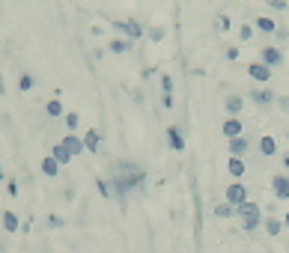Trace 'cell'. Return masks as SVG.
<instances>
[{"label": "cell", "instance_id": "6da1fadb", "mask_svg": "<svg viewBox=\"0 0 289 253\" xmlns=\"http://www.w3.org/2000/svg\"><path fill=\"white\" fill-rule=\"evenodd\" d=\"M236 214L241 218V227H244V232H254L257 227H260V221H263V214H260V206L257 203H244V206H239L236 208Z\"/></svg>", "mask_w": 289, "mask_h": 253}, {"label": "cell", "instance_id": "7a4b0ae2", "mask_svg": "<svg viewBox=\"0 0 289 253\" xmlns=\"http://www.w3.org/2000/svg\"><path fill=\"white\" fill-rule=\"evenodd\" d=\"M260 63H265L268 69H277V66H283V51L274 48V45H263L260 48Z\"/></svg>", "mask_w": 289, "mask_h": 253}, {"label": "cell", "instance_id": "3957f363", "mask_svg": "<svg viewBox=\"0 0 289 253\" xmlns=\"http://www.w3.org/2000/svg\"><path fill=\"white\" fill-rule=\"evenodd\" d=\"M227 203H230L233 208L244 206V203H247V188H244L241 182H233V185L227 188Z\"/></svg>", "mask_w": 289, "mask_h": 253}, {"label": "cell", "instance_id": "277c9868", "mask_svg": "<svg viewBox=\"0 0 289 253\" xmlns=\"http://www.w3.org/2000/svg\"><path fill=\"white\" fill-rule=\"evenodd\" d=\"M271 191H274L277 200H289V173L271 176Z\"/></svg>", "mask_w": 289, "mask_h": 253}, {"label": "cell", "instance_id": "5b68a950", "mask_svg": "<svg viewBox=\"0 0 289 253\" xmlns=\"http://www.w3.org/2000/svg\"><path fill=\"white\" fill-rule=\"evenodd\" d=\"M167 143H170V149L173 152H182L185 149V134L179 125H167Z\"/></svg>", "mask_w": 289, "mask_h": 253}, {"label": "cell", "instance_id": "8992f818", "mask_svg": "<svg viewBox=\"0 0 289 253\" xmlns=\"http://www.w3.org/2000/svg\"><path fill=\"white\" fill-rule=\"evenodd\" d=\"M114 27H117V30H122V33L128 36V39H140V36L146 33V30H143V24H137L134 18H128V21H117Z\"/></svg>", "mask_w": 289, "mask_h": 253}, {"label": "cell", "instance_id": "52a82bcc", "mask_svg": "<svg viewBox=\"0 0 289 253\" xmlns=\"http://www.w3.org/2000/svg\"><path fill=\"white\" fill-rule=\"evenodd\" d=\"M247 75H250V78H254V81H260V84H265V81L271 78V69H268L265 63H260V60H254V63H250V66H247Z\"/></svg>", "mask_w": 289, "mask_h": 253}, {"label": "cell", "instance_id": "ba28073f", "mask_svg": "<svg viewBox=\"0 0 289 253\" xmlns=\"http://www.w3.org/2000/svg\"><path fill=\"white\" fill-rule=\"evenodd\" d=\"M60 143H63V146L72 152V158H75V155H81V152H87V149H84V137H78V134H66Z\"/></svg>", "mask_w": 289, "mask_h": 253}, {"label": "cell", "instance_id": "9c48e42d", "mask_svg": "<svg viewBox=\"0 0 289 253\" xmlns=\"http://www.w3.org/2000/svg\"><path fill=\"white\" fill-rule=\"evenodd\" d=\"M98 146H101V134H98L96 128H90V131L84 134V149H87V152H98Z\"/></svg>", "mask_w": 289, "mask_h": 253}, {"label": "cell", "instance_id": "30bf717a", "mask_svg": "<svg viewBox=\"0 0 289 253\" xmlns=\"http://www.w3.org/2000/svg\"><path fill=\"white\" fill-rule=\"evenodd\" d=\"M224 107H227V114H230V116H236V119H239V114H241V107H244V98H241V95H227Z\"/></svg>", "mask_w": 289, "mask_h": 253}, {"label": "cell", "instance_id": "8fae6325", "mask_svg": "<svg viewBox=\"0 0 289 253\" xmlns=\"http://www.w3.org/2000/svg\"><path fill=\"white\" fill-rule=\"evenodd\" d=\"M51 158H54V161H57V164L63 167V164H69V161H72V152H69V149L63 146V143H54V149H51Z\"/></svg>", "mask_w": 289, "mask_h": 253}, {"label": "cell", "instance_id": "7c38bea8", "mask_svg": "<svg viewBox=\"0 0 289 253\" xmlns=\"http://www.w3.org/2000/svg\"><path fill=\"white\" fill-rule=\"evenodd\" d=\"M250 98H254V104H260V107H268L274 101V92L271 90H254V92H250Z\"/></svg>", "mask_w": 289, "mask_h": 253}, {"label": "cell", "instance_id": "4fadbf2b", "mask_svg": "<svg viewBox=\"0 0 289 253\" xmlns=\"http://www.w3.org/2000/svg\"><path fill=\"white\" fill-rule=\"evenodd\" d=\"M247 146H250V143H247L244 137H236V140H230V158H241V155L247 152Z\"/></svg>", "mask_w": 289, "mask_h": 253}, {"label": "cell", "instance_id": "5bb4252c", "mask_svg": "<svg viewBox=\"0 0 289 253\" xmlns=\"http://www.w3.org/2000/svg\"><path fill=\"white\" fill-rule=\"evenodd\" d=\"M161 92H164V107H173V78L161 75Z\"/></svg>", "mask_w": 289, "mask_h": 253}, {"label": "cell", "instance_id": "9a60e30c", "mask_svg": "<svg viewBox=\"0 0 289 253\" xmlns=\"http://www.w3.org/2000/svg\"><path fill=\"white\" fill-rule=\"evenodd\" d=\"M224 134H227L230 140H236V137H241V119H236V116H230V119L224 122Z\"/></svg>", "mask_w": 289, "mask_h": 253}, {"label": "cell", "instance_id": "2e32d148", "mask_svg": "<svg viewBox=\"0 0 289 253\" xmlns=\"http://www.w3.org/2000/svg\"><path fill=\"white\" fill-rule=\"evenodd\" d=\"M18 227H21V221H18V214L6 208V211H3V230H6V232L12 235V232H18Z\"/></svg>", "mask_w": 289, "mask_h": 253}, {"label": "cell", "instance_id": "e0dca14e", "mask_svg": "<svg viewBox=\"0 0 289 253\" xmlns=\"http://www.w3.org/2000/svg\"><path fill=\"white\" fill-rule=\"evenodd\" d=\"M227 170H230V176L239 182V179L244 176V170H247V167H244V161H241V158H230V161H227Z\"/></svg>", "mask_w": 289, "mask_h": 253}, {"label": "cell", "instance_id": "ac0fdd59", "mask_svg": "<svg viewBox=\"0 0 289 253\" xmlns=\"http://www.w3.org/2000/svg\"><path fill=\"white\" fill-rule=\"evenodd\" d=\"M45 114H48V116H54V119H63V116H66L63 101H60V98H51V101L45 104Z\"/></svg>", "mask_w": 289, "mask_h": 253}, {"label": "cell", "instance_id": "d6986e66", "mask_svg": "<svg viewBox=\"0 0 289 253\" xmlns=\"http://www.w3.org/2000/svg\"><path fill=\"white\" fill-rule=\"evenodd\" d=\"M260 152H263L265 158H271V155L277 152V140H274V137H268V134H265V137H260Z\"/></svg>", "mask_w": 289, "mask_h": 253}, {"label": "cell", "instance_id": "ffe728a7", "mask_svg": "<svg viewBox=\"0 0 289 253\" xmlns=\"http://www.w3.org/2000/svg\"><path fill=\"white\" fill-rule=\"evenodd\" d=\"M33 87H36V78L30 75V71H21V75H18V90L21 92H30Z\"/></svg>", "mask_w": 289, "mask_h": 253}, {"label": "cell", "instance_id": "44dd1931", "mask_svg": "<svg viewBox=\"0 0 289 253\" xmlns=\"http://www.w3.org/2000/svg\"><path fill=\"white\" fill-rule=\"evenodd\" d=\"M257 27H260L263 33H277V21L268 18V15H260V18H257Z\"/></svg>", "mask_w": 289, "mask_h": 253}, {"label": "cell", "instance_id": "7402d4cb", "mask_svg": "<svg viewBox=\"0 0 289 253\" xmlns=\"http://www.w3.org/2000/svg\"><path fill=\"white\" fill-rule=\"evenodd\" d=\"M128 48H131L128 39H111V45H107V51H111V54H125Z\"/></svg>", "mask_w": 289, "mask_h": 253}, {"label": "cell", "instance_id": "603a6c76", "mask_svg": "<svg viewBox=\"0 0 289 253\" xmlns=\"http://www.w3.org/2000/svg\"><path fill=\"white\" fill-rule=\"evenodd\" d=\"M42 173H45V176H57V173H60V164H57L51 155H45V158H42Z\"/></svg>", "mask_w": 289, "mask_h": 253}, {"label": "cell", "instance_id": "cb8c5ba5", "mask_svg": "<svg viewBox=\"0 0 289 253\" xmlns=\"http://www.w3.org/2000/svg\"><path fill=\"white\" fill-rule=\"evenodd\" d=\"M63 122H66V128H69V134H75V128L81 125V116H78L75 111H69V114L63 116Z\"/></svg>", "mask_w": 289, "mask_h": 253}, {"label": "cell", "instance_id": "d4e9b609", "mask_svg": "<svg viewBox=\"0 0 289 253\" xmlns=\"http://www.w3.org/2000/svg\"><path fill=\"white\" fill-rule=\"evenodd\" d=\"M263 227H265V232H268V235H280V230H283V224H280L277 218H265V221H263Z\"/></svg>", "mask_w": 289, "mask_h": 253}, {"label": "cell", "instance_id": "484cf974", "mask_svg": "<svg viewBox=\"0 0 289 253\" xmlns=\"http://www.w3.org/2000/svg\"><path fill=\"white\" fill-rule=\"evenodd\" d=\"M215 214H218V218H233L236 208H233L230 203H221V206H215Z\"/></svg>", "mask_w": 289, "mask_h": 253}, {"label": "cell", "instance_id": "4316f807", "mask_svg": "<svg viewBox=\"0 0 289 253\" xmlns=\"http://www.w3.org/2000/svg\"><path fill=\"white\" fill-rule=\"evenodd\" d=\"M96 188H98L101 197H114V194H111V185H107V179H96Z\"/></svg>", "mask_w": 289, "mask_h": 253}, {"label": "cell", "instance_id": "83f0119b", "mask_svg": "<svg viewBox=\"0 0 289 253\" xmlns=\"http://www.w3.org/2000/svg\"><path fill=\"white\" fill-rule=\"evenodd\" d=\"M250 36H254V27H250V24H241V30H239V39H241V42H247Z\"/></svg>", "mask_w": 289, "mask_h": 253}, {"label": "cell", "instance_id": "f1b7e54d", "mask_svg": "<svg viewBox=\"0 0 289 253\" xmlns=\"http://www.w3.org/2000/svg\"><path fill=\"white\" fill-rule=\"evenodd\" d=\"M6 194L9 197H18V182H15V179H6Z\"/></svg>", "mask_w": 289, "mask_h": 253}, {"label": "cell", "instance_id": "f546056e", "mask_svg": "<svg viewBox=\"0 0 289 253\" xmlns=\"http://www.w3.org/2000/svg\"><path fill=\"white\" fill-rule=\"evenodd\" d=\"M149 39L161 42V39H164V27H152V30H149Z\"/></svg>", "mask_w": 289, "mask_h": 253}, {"label": "cell", "instance_id": "4dcf8cb0", "mask_svg": "<svg viewBox=\"0 0 289 253\" xmlns=\"http://www.w3.org/2000/svg\"><path fill=\"white\" fill-rule=\"evenodd\" d=\"M48 224L57 230V227H63V218H60V214H51V218H48Z\"/></svg>", "mask_w": 289, "mask_h": 253}, {"label": "cell", "instance_id": "1f68e13d", "mask_svg": "<svg viewBox=\"0 0 289 253\" xmlns=\"http://www.w3.org/2000/svg\"><path fill=\"white\" fill-rule=\"evenodd\" d=\"M271 9H286V0H268Z\"/></svg>", "mask_w": 289, "mask_h": 253}, {"label": "cell", "instance_id": "d6a6232c", "mask_svg": "<svg viewBox=\"0 0 289 253\" xmlns=\"http://www.w3.org/2000/svg\"><path fill=\"white\" fill-rule=\"evenodd\" d=\"M218 27H221V30H230V18H227V15H218Z\"/></svg>", "mask_w": 289, "mask_h": 253}, {"label": "cell", "instance_id": "836d02e7", "mask_svg": "<svg viewBox=\"0 0 289 253\" xmlns=\"http://www.w3.org/2000/svg\"><path fill=\"white\" fill-rule=\"evenodd\" d=\"M227 60H239V48H236V45L227 48Z\"/></svg>", "mask_w": 289, "mask_h": 253}, {"label": "cell", "instance_id": "e575fe53", "mask_svg": "<svg viewBox=\"0 0 289 253\" xmlns=\"http://www.w3.org/2000/svg\"><path fill=\"white\" fill-rule=\"evenodd\" d=\"M280 107H283V111L289 114V98H280Z\"/></svg>", "mask_w": 289, "mask_h": 253}, {"label": "cell", "instance_id": "d590c367", "mask_svg": "<svg viewBox=\"0 0 289 253\" xmlns=\"http://www.w3.org/2000/svg\"><path fill=\"white\" fill-rule=\"evenodd\" d=\"M6 92V84H3V75H0V95H3Z\"/></svg>", "mask_w": 289, "mask_h": 253}, {"label": "cell", "instance_id": "8d00e7d4", "mask_svg": "<svg viewBox=\"0 0 289 253\" xmlns=\"http://www.w3.org/2000/svg\"><path fill=\"white\" fill-rule=\"evenodd\" d=\"M283 167H286V170H289V152H286V155H283Z\"/></svg>", "mask_w": 289, "mask_h": 253}, {"label": "cell", "instance_id": "74e56055", "mask_svg": "<svg viewBox=\"0 0 289 253\" xmlns=\"http://www.w3.org/2000/svg\"><path fill=\"white\" fill-rule=\"evenodd\" d=\"M3 179H6V173H3V164H0V182H3Z\"/></svg>", "mask_w": 289, "mask_h": 253}, {"label": "cell", "instance_id": "f35d334b", "mask_svg": "<svg viewBox=\"0 0 289 253\" xmlns=\"http://www.w3.org/2000/svg\"><path fill=\"white\" fill-rule=\"evenodd\" d=\"M283 227H286V230H289V211H286V218H283Z\"/></svg>", "mask_w": 289, "mask_h": 253}]
</instances>
